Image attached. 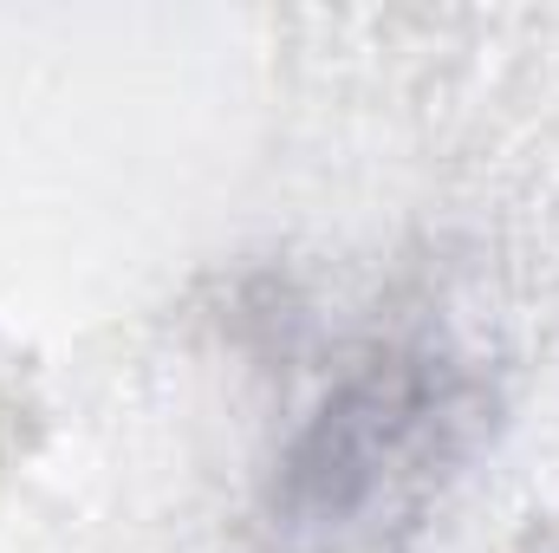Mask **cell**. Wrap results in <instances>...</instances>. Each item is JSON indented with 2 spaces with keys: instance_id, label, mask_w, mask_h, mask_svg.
<instances>
[{
  "instance_id": "obj_1",
  "label": "cell",
  "mask_w": 559,
  "mask_h": 553,
  "mask_svg": "<svg viewBox=\"0 0 559 553\" xmlns=\"http://www.w3.org/2000/svg\"><path fill=\"white\" fill-rule=\"evenodd\" d=\"M495 423L488 378L442 339L365 345L280 443V553H404Z\"/></svg>"
}]
</instances>
